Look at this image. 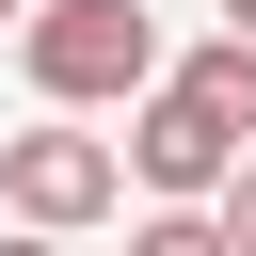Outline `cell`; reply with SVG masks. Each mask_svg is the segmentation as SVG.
<instances>
[{
  "instance_id": "obj_8",
  "label": "cell",
  "mask_w": 256,
  "mask_h": 256,
  "mask_svg": "<svg viewBox=\"0 0 256 256\" xmlns=\"http://www.w3.org/2000/svg\"><path fill=\"white\" fill-rule=\"evenodd\" d=\"M16 16H32V0H0V32H16Z\"/></svg>"
},
{
  "instance_id": "obj_5",
  "label": "cell",
  "mask_w": 256,
  "mask_h": 256,
  "mask_svg": "<svg viewBox=\"0 0 256 256\" xmlns=\"http://www.w3.org/2000/svg\"><path fill=\"white\" fill-rule=\"evenodd\" d=\"M208 240H224V256H256V160H240V176L208 192Z\"/></svg>"
},
{
  "instance_id": "obj_4",
  "label": "cell",
  "mask_w": 256,
  "mask_h": 256,
  "mask_svg": "<svg viewBox=\"0 0 256 256\" xmlns=\"http://www.w3.org/2000/svg\"><path fill=\"white\" fill-rule=\"evenodd\" d=\"M128 256H224V240H208V208H144V224H128Z\"/></svg>"
},
{
  "instance_id": "obj_7",
  "label": "cell",
  "mask_w": 256,
  "mask_h": 256,
  "mask_svg": "<svg viewBox=\"0 0 256 256\" xmlns=\"http://www.w3.org/2000/svg\"><path fill=\"white\" fill-rule=\"evenodd\" d=\"M0 256H64V240H0Z\"/></svg>"
},
{
  "instance_id": "obj_1",
  "label": "cell",
  "mask_w": 256,
  "mask_h": 256,
  "mask_svg": "<svg viewBox=\"0 0 256 256\" xmlns=\"http://www.w3.org/2000/svg\"><path fill=\"white\" fill-rule=\"evenodd\" d=\"M240 160H256V48H192V64H160V80L128 96L112 176H144L160 208H208Z\"/></svg>"
},
{
  "instance_id": "obj_3",
  "label": "cell",
  "mask_w": 256,
  "mask_h": 256,
  "mask_svg": "<svg viewBox=\"0 0 256 256\" xmlns=\"http://www.w3.org/2000/svg\"><path fill=\"white\" fill-rule=\"evenodd\" d=\"M0 208H16V240H80V224L128 208V176H112L96 128H16L0 144Z\"/></svg>"
},
{
  "instance_id": "obj_6",
  "label": "cell",
  "mask_w": 256,
  "mask_h": 256,
  "mask_svg": "<svg viewBox=\"0 0 256 256\" xmlns=\"http://www.w3.org/2000/svg\"><path fill=\"white\" fill-rule=\"evenodd\" d=\"M224 48H256V0H224Z\"/></svg>"
},
{
  "instance_id": "obj_2",
  "label": "cell",
  "mask_w": 256,
  "mask_h": 256,
  "mask_svg": "<svg viewBox=\"0 0 256 256\" xmlns=\"http://www.w3.org/2000/svg\"><path fill=\"white\" fill-rule=\"evenodd\" d=\"M16 64L48 112H128L160 80V0H32L16 16Z\"/></svg>"
}]
</instances>
